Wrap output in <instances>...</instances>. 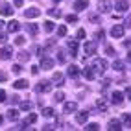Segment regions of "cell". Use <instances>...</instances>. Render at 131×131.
<instances>
[{
    "label": "cell",
    "mask_w": 131,
    "mask_h": 131,
    "mask_svg": "<svg viewBox=\"0 0 131 131\" xmlns=\"http://www.w3.org/2000/svg\"><path fill=\"white\" fill-rule=\"evenodd\" d=\"M107 67H109L107 61L102 59V57H96V59L92 61V65H91V68H92L94 72H98V74H103V72L107 70Z\"/></svg>",
    "instance_id": "obj_1"
},
{
    "label": "cell",
    "mask_w": 131,
    "mask_h": 131,
    "mask_svg": "<svg viewBox=\"0 0 131 131\" xmlns=\"http://www.w3.org/2000/svg\"><path fill=\"white\" fill-rule=\"evenodd\" d=\"M0 15L11 17V15H13V6L7 4V2H0Z\"/></svg>",
    "instance_id": "obj_2"
},
{
    "label": "cell",
    "mask_w": 131,
    "mask_h": 131,
    "mask_svg": "<svg viewBox=\"0 0 131 131\" xmlns=\"http://www.w3.org/2000/svg\"><path fill=\"white\" fill-rule=\"evenodd\" d=\"M124 31H126L124 26L116 24V26H113V28H111V35L115 37V39H122V37H124Z\"/></svg>",
    "instance_id": "obj_3"
},
{
    "label": "cell",
    "mask_w": 131,
    "mask_h": 131,
    "mask_svg": "<svg viewBox=\"0 0 131 131\" xmlns=\"http://www.w3.org/2000/svg\"><path fill=\"white\" fill-rule=\"evenodd\" d=\"M122 127H124V126H122V120H118V118H111L109 124H107V129L109 131H120Z\"/></svg>",
    "instance_id": "obj_4"
},
{
    "label": "cell",
    "mask_w": 131,
    "mask_h": 131,
    "mask_svg": "<svg viewBox=\"0 0 131 131\" xmlns=\"http://www.w3.org/2000/svg\"><path fill=\"white\" fill-rule=\"evenodd\" d=\"M115 9H116L118 13H126V11L129 9V2H127V0H116Z\"/></svg>",
    "instance_id": "obj_5"
},
{
    "label": "cell",
    "mask_w": 131,
    "mask_h": 131,
    "mask_svg": "<svg viewBox=\"0 0 131 131\" xmlns=\"http://www.w3.org/2000/svg\"><path fill=\"white\" fill-rule=\"evenodd\" d=\"M83 48H85V52H87L89 56H94L96 50H98V45H96V41H87Z\"/></svg>",
    "instance_id": "obj_6"
},
{
    "label": "cell",
    "mask_w": 131,
    "mask_h": 131,
    "mask_svg": "<svg viewBox=\"0 0 131 131\" xmlns=\"http://www.w3.org/2000/svg\"><path fill=\"white\" fill-rule=\"evenodd\" d=\"M111 7H113L111 0H100V2H98V11H100V13H107V11H111Z\"/></svg>",
    "instance_id": "obj_7"
},
{
    "label": "cell",
    "mask_w": 131,
    "mask_h": 131,
    "mask_svg": "<svg viewBox=\"0 0 131 131\" xmlns=\"http://www.w3.org/2000/svg\"><path fill=\"white\" fill-rule=\"evenodd\" d=\"M35 91L37 92H50L52 91V81H41V83H37Z\"/></svg>",
    "instance_id": "obj_8"
},
{
    "label": "cell",
    "mask_w": 131,
    "mask_h": 131,
    "mask_svg": "<svg viewBox=\"0 0 131 131\" xmlns=\"http://www.w3.org/2000/svg\"><path fill=\"white\" fill-rule=\"evenodd\" d=\"M39 15H41V9H39V7H30V9L24 11V17H26V19H37Z\"/></svg>",
    "instance_id": "obj_9"
},
{
    "label": "cell",
    "mask_w": 131,
    "mask_h": 131,
    "mask_svg": "<svg viewBox=\"0 0 131 131\" xmlns=\"http://www.w3.org/2000/svg\"><path fill=\"white\" fill-rule=\"evenodd\" d=\"M41 68H45V70H50V68H54V59H50L48 56L41 57Z\"/></svg>",
    "instance_id": "obj_10"
},
{
    "label": "cell",
    "mask_w": 131,
    "mask_h": 131,
    "mask_svg": "<svg viewBox=\"0 0 131 131\" xmlns=\"http://www.w3.org/2000/svg\"><path fill=\"white\" fill-rule=\"evenodd\" d=\"M11 56H13V48L11 46H4L2 50H0V59L7 61V59H11Z\"/></svg>",
    "instance_id": "obj_11"
},
{
    "label": "cell",
    "mask_w": 131,
    "mask_h": 131,
    "mask_svg": "<svg viewBox=\"0 0 131 131\" xmlns=\"http://www.w3.org/2000/svg\"><path fill=\"white\" fill-rule=\"evenodd\" d=\"M63 83H65V76L61 74V72H54V76H52V85L61 87Z\"/></svg>",
    "instance_id": "obj_12"
},
{
    "label": "cell",
    "mask_w": 131,
    "mask_h": 131,
    "mask_svg": "<svg viewBox=\"0 0 131 131\" xmlns=\"http://www.w3.org/2000/svg\"><path fill=\"white\" fill-rule=\"evenodd\" d=\"M111 102H113V103H116V105H120V103L124 102V92L115 91V92L111 94Z\"/></svg>",
    "instance_id": "obj_13"
},
{
    "label": "cell",
    "mask_w": 131,
    "mask_h": 131,
    "mask_svg": "<svg viewBox=\"0 0 131 131\" xmlns=\"http://www.w3.org/2000/svg\"><path fill=\"white\" fill-rule=\"evenodd\" d=\"M89 115H91L89 111H80L76 115V122H78V124H85V122L89 120Z\"/></svg>",
    "instance_id": "obj_14"
},
{
    "label": "cell",
    "mask_w": 131,
    "mask_h": 131,
    "mask_svg": "<svg viewBox=\"0 0 131 131\" xmlns=\"http://www.w3.org/2000/svg\"><path fill=\"white\" fill-rule=\"evenodd\" d=\"M87 7H89V0H76L74 2V9L76 11H83Z\"/></svg>",
    "instance_id": "obj_15"
},
{
    "label": "cell",
    "mask_w": 131,
    "mask_h": 131,
    "mask_svg": "<svg viewBox=\"0 0 131 131\" xmlns=\"http://www.w3.org/2000/svg\"><path fill=\"white\" fill-rule=\"evenodd\" d=\"M80 72H81V70H80V67H76V65H70V67H68V70H67V74L70 76L72 80H76V78L80 76Z\"/></svg>",
    "instance_id": "obj_16"
},
{
    "label": "cell",
    "mask_w": 131,
    "mask_h": 131,
    "mask_svg": "<svg viewBox=\"0 0 131 131\" xmlns=\"http://www.w3.org/2000/svg\"><path fill=\"white\" fill-rule=\"evenodd\" d=\"M78 111V103L76 102H67L65 103V113L67 115H72V113H76Z\"/></svg>",
    "instance_id": "obj_17"
},
{
    "label": "cell",
    "mask_w": 131,
    "mask_h": 131,
    "mask_svg": "<svg viewBox=\"0 0 131 131\" xmlns=\"http://www.w3.org/2000/svg\"><path fill=\"white\" fill-rule=\"evenodd\" d=\"M19 30H20V24L17 22V20L7 22V31H9V33H15V31H19Z\"/></svg>",
    "instance_id": "obj_18"
},
{
    "label": "cell",
    "mask_w": 131,
    "mask_h": 131,
    "mask_svg": "<svg viewBox=\"0 0 131 131\" xmlns=\"http://www.w3.org/2000/svg\"><path fill=\"white\" fill-rule=\"evenodd\" d=\"M96 107H98V111L105 113L107 111V102L103 100V98H98V100H96Z\"/></svg>",
    "instance_id": "obj_19"
},
{
    "label": "cell",
    "mask_w": 131,
    "mask_h": 131,
    "mask_svg": "<svg viewBox=\"0 0 131 131\" xmlns=\"http://www.w3.org/2000/svg\"><path fill=\"white\" fill-rule=\"evenodd\" d=\"M13 87H15V89H28V80H22V78H20V80H17L13 83Z\"/></svg>",
    "instance_id": "obj_20"
},
{
    "label": "cell",
    "mask_w": 131,
    "mask_h": 131,
    "mask_svg": "<svg viewBox=\"0 0 131 131\" xmlns=\"http://www.w3.org/2000/svg\"><path fill=\"white\" fill-rule=\"evenodd\" d=\"M67 45H68V50H70V54L76 56V54H78V41H72V39H70V41L67 42Z\"/></svg>",
    "instance_id": "obj_21"
},
{
    "label": "cell",
    "mask_w": 131,
    "mask_h": 131,
    "mask_svg": "<svg viewBox=\"0 0 131 131\" xmlns=\"http://www.w3.org/2000/svg\"><path fill=\"white\" fill-rule=\"evenodd\" d=\"M122 126H124V127H131V115H129V113H124V115H122Z\"/></svg>",
    "instance_id": "obj_22"
},
{
    "label": "cell",
    "mask_w": 131,
    "mask_h": 131,
    "mask_svg": "<svg viewBox=\"0 0 131 131\" xmlns=\"http://www.w3.org/2000/svg\"><path fill=\"white\" fill-rule=\"evenodd\" d=\"M28 33L35 37L37 33H39V26H37V24H28Z\"/></svg>",
    "instance_id": "obj_23"
},
{
    "label": "cell",
    "mask_w": 131,
    "mask_h": 131,
    "mask_svg": "<svg viewBox=\"0 0 131 131\" xmlns=\"http://www.w3.org/2000/svg\"><path fill=\"white\" fill-rule=\"evenodd\" d=\"M7 118H9V120H19V111H17V109H9V111H7Z\"/></svg>",
    "instance_id": "obj_24"
},
{
    "label": "cell",
    "mask_w": 131,
    "mask_h": 131,
    "mask_svg": "<svg viewBox=\"0 0 131 131\" xmlns=\"http://www.w3.org/2000/svg\"><path fill=\"white\" fill-rule=\"evenodd\" d=\"M31 107H33V103H31L30 100L20 102V109H22V111H31Z\"/></svg>",
    "instance_id": "obj_25"
},
{
    "label": "cell",
    "mask_w": 131,
    "mask_h": 131,
    "mask_svg": "<svg viewBox=\"0 0 131 131\" xmlns=\"http://www.w3.org/2000/svg\"><path fill=\"white\" fill-rule=\"evenodd\" d=\"M17 56H19V61H22V63H24V61H30V54H28V52H19V54H17Z\"/></svg>",
    "instance_id": "obj_26"
},
{
    "label": "cell",
    "mask_w": 131,
    "mask_h": 131,
    "mask_svg": "<svg viewBox=\"0 0 131 131\" xmlns=\"http://www.w3.org/2000/svg\"><path fill=\"white\" fill-rule=\"evenodd\" d=\"M56 30V24L52 20H45V31H54Z\"/></svg>",
    "instance_id": "obj_27"
},
{
    "label": "cell",
    "mask_w": 131,
    "mask_h": 131,
    "mask_svg": "<svg viewBox=\"0 0 131 131\" xmlns=\"http://www.w3.org/2000/svg\"><path fill=\"white\" fill-rule=\"evenodd\" d=\"M83 76L87 78V80H94V70H92V68H85V70H83Z\"/></svg>",
    "instance_id": "obj_28"
},
{
    "label": "cell",
    "mask_w": 131,
    "mask_h": 131,
    "mask_svg": "<svg viewBox=\"0 0 131 131\" xmlns=\"http://www.w3.org/2000/svg\"><path fill=\"white\" fill-rule=\"evenodd\" d=\"M42 116L52 118V116H54V109H52V107H45V109H42Z\"/></svg>",
    "instance_id": "obj_29"
},
{
    "label": "cell",
    "mask_w": 131,
    "mask_h": 131,
    "mask_svg": "<svg viewBox=\"0 0 131 131\" xmlns=\"http://www.w3.org/2000/svg\"><path fill=\"white\" fill-rule=\"evenodd\" d=\"M89 20L94 24H100V15L98 13H89Z\"/></svg>",
    "instance_id": "obj_30"
},
{
    "label": "cell",
    "mask_w": 131,
    "mask_h": 131,
    "mask_svg": "<svg viewBox=\"0 0 131 131\" xmlns=\"http://www.w3.org/2000/svg\"><path fill=\"white\" fill-rule=\"evenodd\" d=\"M35 120H37V115H33V113H30L28 116H26V124H35Z\"/></svg>",
    "instance_id": "obj_31"
},
{
    "label": "cell",
    "mask_w": 131,
    "mask_h": 131,
    "mask_svg": "<svg viewBox=\"0 0 131 131\" xmlns=\"http://www.w3.org/2000/svg\"><path fill=\"white\" fill-rule=\"evenodd\" d=\"M113 68H115L116 72H122L124 70V63H122V61H115V63H113Z\"/></svg>",
    "instance_id": "obj_32"
},
{
    "label": "cell",
    "mask_w": 131,
    "mask_h": 131,
    "mask_svg": "<svg viewBox=\"0 0 131 131\" xmlns=\"http://www.w3.org/2000/svg\"><path fill=\"white\" fill-rule=\"evenodd\" d=\"M87 131H98L100 129V126L96 124V122H91V124H87V127H85Z\"/></svg>",
    "instance_id": "obj_33"
},
{
    "label": "cell",
    "mask_w": 131,
    "mask_h": 131,
    "mask_svg": "<svg viewBox=\"0 0 131 131\" xmlns=\"http://www.w3.org/2000/svg\"><path fill=\"white\" fill-rule=\"evenodd\" d=\"M48 15H50V17H56V19H59V17H61V11L56 9V7H52V9H48Z\"/></svg>",
    "instance_id": "obj_34"
},
{
    "label": "cell",
    "mask_w": 131,
    "mask_h": 131,
    "mask_svg": "<svg viewBox=\"0 0 131 131\" xmlns=\"http://www.w3.org/2000/svg\"><path fill=\"white\" fill-rule=\"evenodd\" d=\"M54 100H56V102H65V92L57 91V92H56V96H54Z\"/></svg>",
    "instance_id": "obj_35"
},
{
    "label": "cell",
    "mask_w": 131,
    "mask_h": 131,
    "mask_svg": "<svg viewBox=\"0 0 131 131\" xmlns=\"http://www.w3.org/2000/svg\"><path fill=\"white\" fill-rule=\"evenodd\" d=\"M57 61H59V63H65V61H67V56H65V52H63V50H59V52H57Z\"/></svg>",
    "instance_id": "obj_36"
},
{
    "label": "cell",
    "mask_w": 131,
    "mask_h": 131,
    "mask_svg": "<svg viewBox=\"0 0 131 131\" xmlns=\"http://www.w3.org/2000/svg\"><path fill=\"white\" fill-rule=\"evenodd\" d=\"M67 22H68V24L78 22V15H76V13H72V15H67Z\"/></svg>",
    "instance_id": "obj_37"
},
{
    "label": "cell",
    "mask_w": 131,
    "mask_h": 131,
    "mask_svg": "<svg viewBox=\"0 0 131 131\" xmlns=\"http://www.w3.org/2000/svg\"><path fill=\"white\" fill-rule=\"evenodd\" d=\"M105 54L111 56V57H115V56H116V50L113 48V46H105Z\"/></svg>",
    "instance_id": "obj_38"
},
{
    "label": "cell",
    "mask_w": 131,
    "mask_h": 131,
    "mask_svg": "<svg viewBox=\"0 0 131 131\" xmlns=\"http://www.w3.org/2000/svg\"><path fill=\"white\" fill-rule=\"evenodd\" d=\"M24 42H26V37H22V35H17V37H15V45H19V46H22Z\"/></svg>",
    "instance_id": "obj_39"
},
{
    "label": "cell",
    "mask_w": 131,
    "mask_h": 131,
    "mask_svg": "<svg viewBox=\"0 0 131 131\" xmlns=\"http://www.w3.org/2000/svg\"><path fill=\"white\" fill-rule=\"evenodd\" d=\"M57 35L59 37H65L67 35V28H65V26H59V28H57Z\"/></svg>",
    "instance_id": "obj_40"
},
{
    "label": "cell",
    "mask_w": 131,
    "mask_h": 131,
    "mask_svg": "<svg viewBox=\"0 0 131 131\" xmlns=\"http://www.w3.org/2000/svg\"><path fill=\"white\" fill-rule=\"evenodd\" d=\"M11 70H13V74H20V72H22V67H20V65H13Z\"/></svg>",
    "instance_id": "obj_41"
},
{
    "label": "cell",
    "mask_w": 131,
    "mask_h": 131,
    "mask_svg": "<svg viewBox=\"0 0 131 131\" xmlns=\"http://www.w3.org/2000/svg\"><path fill=\"white\" fill-rule=\"evenodd\" d=\"M78 39H85V30L83 28H80V30H78V35H76Z\"/></svg>",
    "instance_id": "obj_42"
},
{
    "label": "cell",
    "mask_w": 131,
    "mask_h": 131,
    "mask_svg": "<svg viewBox=\"0 0 131 131\" xmlns=\"http://www.w3.org/2000/svg\"><path fill=\"white\" fill-rule=\"evenodd\" d=\"M4 102H6V91L0 89V103H4Z\"/></svg>",
    "instance_id": "obj_43"
},
{
    "label": "cell",
    "mask_w": 131,
    "mask_h": 131,
    "mask_svg": "<svg viewBox=\"0 0 131 131\" xmlns=\"http://www.w3.org/2000/svg\"><path fill=\"white\" fill-rule=\"evenodd\" d=\"M96 37H98L100 41H102V39H105V31H102V30H98V33H96Z\"/></svg>",
    "instance_id": "obj_44"
},
{
    "label": "cell",
    "mask_w": 131,
    "mask_h": 131,
    "mask_svg": "<svg viewBox=\"0 0 131 131\" xmlns=\"http://www.w3.org/2000/svg\"><path fill=\"white\" fill-rule=\"evenodd\" d=\"M7 80V74L4 72V70H0V83H2V81H6Z\"/></svg>",
    "instance_id": "obj_45"
},
{
    "label": "cell",
    "mask_w": 131,
    "mask_h": 131,
    "mask_svg": "<svg viewBox=\"0 0 131 131\" xmlns=\"http://www.w3.org/2000/svg\"><path fill=\"white\" fill-rule=\"evenodd\" d=\"M6 41H7V37H6V33H2V31H0V45H4Z\"/></svg>",
    "instance_id": "obj_46"
},
{
    "label": "cell",
    "mask_w": 131,
    "mask_h": 131,
    "mask_svg": "<svg viewBox=\"0 0 131 131\" xmlns=\"http://www.w3.org/2000/svg\"><path fill=\"white\" fill-rule=\"evenodd\" d=\"M13 4H15V7H20L24 4V0H13Z\"/></svg>",
    "instance_id": "obj_47"
},
{
    "label": "cell",
    "mask_w": 131,
    "mask_h": 131,
    "mask_svg": "<svg viewBox=\"0 0 131 131\" xmlns=\"http://www.w3.org/2000/svg\"><path fill=\"white\" fill-rule=\"evenodd\" d=\"M52 46H56V41H54V39H50V41L46 42V48H52Z\"/></svg>",
    "instance_id": "obj_48"
},
{
    "label": "cell",
    "mask_w": 131,
    "mask_h": 131,
    "mask_svg": "<svg viewBox=\"0 0 131 131\" xmlns=\"http://www.w3.org/2000/svg\"><path fill=\"white\" fill-rule=\"evenodd\" d=\"M111 85V80H102V87H109Z\"/></svg>",
    "instance_id": "obj_49"
},
{
    "label": "cell",
    "mask_w": 131,
    "mask_h": 131,
    "mask_svg": "<svg viewBox=\"0 0 131 131\" xmlns=\"http://www.w3.org/2000/svg\"><path fill=\"white\" fill-rule=\"evenodd\" d=\"M39 68H41V67H31V74L37 76V74H39Z\"/></svg>",
    "instance_id": "obj_50"
},
{
    "label": "cell",
    "mask_w": 131,
    "mask_h": 131,
    "mask_svg": "<svg viewBox=\"0 0 131 131\" xmlns=\"http://www.w3.org/2000/svg\"><path fill=\"white\" fill-rule=\"evenodd\" d=\"M124 94H126V96H127V98L131 100V87H127V89H126V92H124Z\"/></svg>",
    "instance_id": "obj_51"
},
{
    "label": "cell",
    "mask_w": 131,
    "mask_h": 131,
    "mask_svg": "<svg viewBox=\"0 0 131 131\" xmlns=\"http://www.w3.org/2000/svg\"><path fill=\"white\" fill-rule=\"evenodd\" d=\"M127 61H131V50L127 52Z\"/></svg>",
    "instance_id": "obj_52"
},
{
    "label": "cell",
    "mask_w": 131,
    "mask_h": 131,
    "mask_svg": "<svg viewBox=\"0 0 131 131\" xmlns=\"http://www.w3.org/2000/svg\"><path fill=\"white\" fill-rule=\"evenodd\" d=\"M52 2H56V4H57V2H61V0H52Z\"/></svg>",
    "instance_id": "obj_53"
},
{
    "label": "cell",
    "mask_w": 131,
    "mask_h": 131,
    "mask_svg": "<svg viewBox=\"0 0 131 131\" xmlns=\"http://www.w3.org/2000/svg\"><path fill=\"white\" fill-rule=\"evenodd\" d=\"M2 120H4V118H2V115H0V124H2Z\"/></svg>",
    "instance_id": "obj_54"
},
{
    "label": "cell",
    "mask_w": 131,
    "mask_h": 131,
    "mask_svg": "<svg viewBox=\"0 0 131 131\" xmlns=\"http://www.w3.org/2000/svg\"><path fill=\"white\" fill-rule=\"evenodd\" d=\"M2 24H4V22H2V20H0V28H2Z\"/></svg>",
    "instance_id": "obj_55"
}]
</instances>
